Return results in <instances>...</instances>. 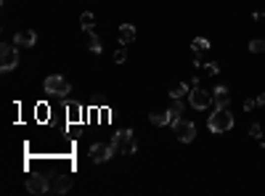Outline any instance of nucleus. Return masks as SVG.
I'll use <instances>...</instances> for the list:
<instances>
[{
	"mask_svg": "<svg viewBox=\"0 0 265 196\" xmlns=\"http://www.w3.org/2000/svg\"><path fill=\"white\" fill-rule=\"evenodd\" d=\"M228 103H231V93H228L226 85H218L212 90V106L215 109H226Z\"/></svg>",
	"mask_w": 265,
	"mask_h": 196,
	"instance_id": "11",
	"label": "nucleus"
},
{
	"mask_svg": "<svg viewBox=\"0 0 265 196\" xmlns=\"http://www.w3.org/2000/svg\"><path fill=\"white\" fill-rule=\"evenodd\" d=\"M257 106V98H247V101H244V111H252Z\"/></svg>",
	"mask_w": 265,
	"mask_h": 196,
	"instance_id": "23",
	"label": "nucleus"
},
{
	"mask_svg": "<svg viewBox=\"0 0 265 196\" xmlns=\"http://www.w3.org/2000/svg\"><path fill=\"white\" fill-rule=\"evenodd\" d=\"M135 40V27L133 24H122L119 27V43L127 45V43H133Z\"/></svg>",
	"mask_w": 265,
	"mask_h": 196,
	"instance_id": "12",
	"label": "nucleus"
},
{
	"mask_svg": "<svg viewBox=\"0 0 265 196\" xmlns=\"http://www.w3.org/2000/svg\"><path fill=\"white\" fill-rule=\"evenodd\" d=\"M149 120L154 128H164V125H170V111H154V114H149Z\"/></svg>",
	"mask_w": 265,
	"mask_h": 196,
	"instance_id": "13",
	"label": "nucleus"
},
{
	"mask_svg": "<svg viewBox=\"0 0 265 196\" xmlns=\"http://www.w3.org/2000/svg\"><path fill=\"white\" fill-rule=\"evenodd\" d=\"M69 90H72V85L64 80V77H59V74H51V77L45 80V93H51V96H56V98H67Z\"/></svg>",
	"mask_w": 265,
	"mask_h": 196,
	"instance_id": "4",
	"label": "nucleus"
},
{
	"mask_svg": "<svg viewBox=\"0 0 265 196\" xmlns=\"http://www.w3.org/2000/svg\"><path fill=\"white\" fill-rule=\"evenodd\" d=\"M181 114H183V103H181V98H173V106H170V125L181 120Z\"/></svg>",
	"mask_w": 265,
	"mask_h": 196,
	"instance_id": "15",
	"label": "nucleus"
},
{
	"mask_svg": "<svg viewBox=\"0 0 265 196\" xmlns=\"http://www.w3.org/2000/svg\"><path fill=\"white\" fill-rule=\"evenodd\" d=\"M48 180H51V191L53 194H67L72 188V178L67 172H59V175H53V178H48Z\"/></svg>",
	"mask_w": 265,
	"mask_h": 196,
	"instance_id": "10",
	"label": "nucleus"
},
{
	"mask_svg": "<svg viewBox=\"0 0 265 196\" xmlns=\"http://www.w3.org/2000/svg\"><path fill=\"white\" fill-rule=\"evenodd\" d=\"M191 51H194V53H199V56H202L204 51H210V40H207V37H196V40H194V43H191Z\"/></svg>",
	"mask_w": 265,
	"mask_h": 196,
	"instance_id": "17",
	"label": "nucleus"
},
{
	"mask_svg": "<svg viewBox=\"0 0 265 196\" xmlns=\"http://www.w3.org/2000/svg\"><path fill=\"white\" fill-rule=\"evenodd\" d=\"M85 37H88V48L90 53H101V40H98V34L93 30H85Z\"/></svg>",
	"mask_w": 265,
	"mask_h": 196,
	"instance_id": "14",
	"label": "nucleus"
},
{
	"mask_svg": "<svg viewBox=\"0 0 265 196\" xmlns=\"http://www.w3.org/2000/svg\"><path fill=\"white\" fill-rule=\"evenodd\" d=\"M27 191L30 194H45V191H51V180L42 178V175H32V178L27 180Z\"/></svg>",
	"mask_w": 265,
	"mask_h": 196,
	"instance_id": "9",
	"label": "nucleus"
},
{
	"mask_svg": "<svg viewBox=\"0 0 265 196\" xmlns=\"http://www.w3.org/2000/svg\"><path fill=\"white\" fill-rule=\"evenodd\" d=\"M80 24L85 27V30H93V24H96V16H93L90 11H88V13H82V16H80Z\"/></svg>",
	"mask_w": 265,
	"mask_h": 196,
	"instance_id": "18",
	"label": "nucleus"
},
{
	"mask_svg": "<svg viewBox=\"0 0 265 196\" xmlns=\"http://www.w3.org/2000/svg\"><path fill=\"white\" fill-rule=\"evenodd\" d=\"M112 149H114V154H135V132L130 130V128H125V130H119L117 135L112 138Z\"/></svg>",
	"mask_w": 265,
	"mask_h": 196,
	"instance_id": "1",
	"label": "nucleus"
},
{
	"mask_svg": "<svg viewBox=\"0 0 265 196\" xmlns=\"http://www.w3.org/2000/svg\"><path fill=\"white\" fill-rule=\"evenodd\" d=\"M112 157H117V154H114V149H112V143H93V146H90V159H93L96 164L109 162Z\"/></svg>",
	"mask_w": 265,
	"mask_h": 196,
	"instance_id": "7",
	"label": "nucleus"
},
{
	"mask_svg": "<svg viewBox=\"0 0 265 196\" xmlns=\"http://www.w3.org/2000/svg\"><path fill=\"white\" fill-rule=\"evenodd\" d=\"M249 51H252V53H263V51H265V40H263V37L252 40V43H249Z\"/></svg>",
	"mask_w": 265,
	"mask_h": 196,
	"instance_id": "19",
	"label": "nucleus"
},
{
	"mask_svg": "<svg viewBox=\"0 0 265 196\" xmlns=\"http://www.w3.org/2000/svg\"><path fill=\"white\" fill-rule=\"evenodd\" d=\"M191 93V85H186V82H178V85H173V90H170V98H183Z\"/></svg>",
	"mask_w": 265,
	"mask_h": 196,
	"instance_id": "16",
	"label": "nucleus"
},
{
	"mask_svg": "<svg viewBox=\"0 0 265 196\" xmlns=\"http://www.w3.org/2000/svg\"><path fill=\"white\" fill-rule=\"evenodd\" d=\"M13 45H19V48L38 45V32H35V30H19L16 37H13Z\"/></svg>",
	"mask_w": 265,
	"mask_h": 196,
	"instance_id": "8",
	"label": "nucleus"
},
{
	"mask_svg": "<svg viewBox=\"0 0 265 196\" xmlns=\"http://www.w3.org/2000/svg\"><path fill=\"white\" fill-rule=\"evenodd\" d=\"M173 132H175V138L181 143H191L196 138V125L191 122V120H178V122H173Z\"/></svg>",
	"mask_w": 265,
	"mask_h": 196,
	"instance_id": "3",
	"label": "nucleus"
},
{
	"mask_svg": "<svg viewBox=\"0 0 265 196\" xmlns=\"http://www.w3.org/2000/svg\"><path fill=\"white\" fill-rule=\"evenodd\" d=\"M233 114H231V109H215L212 114H210V130L212 132H228L233 128Z\"/></svg>",
	"mask_w": 265,
	"mask_h": 196,
	"instance_id": "2",
	"label": "nucleus"
},
{
	"mask_svg": "<svg viewBox=\"0 0 265 196\" xmlns=\"http://www.w3.org/2000/svg\"><path fill=\"white\" fill-rule=\"evenodd\" d=\"M189 103L199 111H204L207 106H212V93H207L204 88H191L189 93Z\"/></svg>",
	"mask_w": 265,
	"mask_h": 196,
	"instance_id": "6",
	"label": "nucleus"
},
{
	"mask_svg": "<svg viewBox=\"0 0 265 196\" xmlns=\"http://www.w3.org/2000/svg\"><path fill=\"white\" fill-rule=\"evenodd\" d=\"M204 72L215 77V74H220V64H215V61H210V64H204Z\"/></svg>",
	"mask_w": 265,
	"mask_h": 196,
	"instance_id": "20",
	"label": "nucleus"
},
{
	"mask_svg": "<svg viewBox=\"0 0 265 196\" xmlns=\"http://www.w3.org/2000/svg\"><path fill=\"white\" fill-rule=\"evenodd\" d=\"M125 59H127V51H125V48H119V51L114 53V61H117V64H122Z\"/></svg>",
	"mask_w": 265,
	"mask_h": 196,
	"instance_id": "22",
	"label": "nucleus"
},
{
	"mask_svg": "<svg viewBox=\"0 0 265 196\" xmlns=\"http://www.w3.org/2000/svg\"><path fill=\"white\" fill-rule=\"evenodd\" d=\"M249 135H252V138H263V128H260V125H249Z\"/></svg>",
	"mask_w": 265,
	"mask_h": 196,
	"instance_id": "21",
	"label": "nucleus"
},
{
	"mask_svg": "<svg viewBox=\"0 0 265 196\" xmlns=\"http://www.w3.org/2000/svg\"><path fill=\"white\" fill-rule=\"evenodd\" d=\"M16 48L19 45H8V43H3V48H0V69H3V72L16 69V64H19V51Z\"/></svg>",
	"mask_w": 265,
	"mask_h": 196,
	"instance_id": "5",
	"label": "nucleus"
},
{
	"mask_svg": "<svg viewBox=\"0 0 265 196\" xmlns=\"http://www.w3.org/2000/svg\"><path fill=\"white\" fill-rule=\"evenodd\" d=\"M257 106H265V93L257 96Z\"/></svg>",
	"mask_w": 265,
	"mask_h": 196,
	"instance_id": "24",
	"label": "nucleus"
}]
</instances>
